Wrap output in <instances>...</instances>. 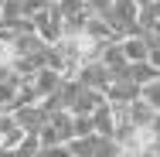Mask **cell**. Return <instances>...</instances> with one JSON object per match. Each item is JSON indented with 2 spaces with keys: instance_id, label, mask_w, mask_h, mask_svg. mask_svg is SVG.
<instances>
[{
  "instance_id": "obj_1",
  "label": "cell",
  "mask_w": 160,
  "mask_h": 157,
  "mask_svg": "<svg viewBox=\"0 0 160 157\" xmlns=\"http://www.w3.org/2000/svg\"><path fill=\"white\" fill-rule=\"evenodd\" d=\"M102 17L119 31V38H123V34L143 31V28H140V3H136V0H112L109 14H102Z\"/></svg>"
},
{
  "instance_id": "obj_2",
  "label": "cell",
  "mask_w": 160,
  "mask_h": 157,
  "mask_svg": "<svg viewBox=\"0 0 160 157\" xmlns=\"http://www.w3.org/2000/svg\"><path fill=\"white\" fill-rule=\"evenodd\" d=\"M31 21H34V31L41 34L44 44H55V41L65 34V14H62V7H58L55 0H51L44 10H38Z\"/></svg>"
},
{
  "instance_id": "obj_3",
  "label": "cell",
  "mask_w": 160,
  "mask_h": 157,
  "mask_svg": "<svg viewBox=\"0 0 160 157\" xmlns=\"http://www.w3.org/2000/svg\"><path fill=\"white\" fill-rule=\"evenodd\" d=\"M24 126L17 123V116H14V109H0V147H3V154H14V147L24 140Z\"/></svg>"
},
{
  "instance_id": "obj_4",
  "label": "cell",
  "mask_w": 160,
  "mask_h": 157,
  "mask_svg": "<svg viewBox=\"0 0 160 157\" xmlns=\"http://www.w3.org/2000/svg\"><path fill=\"white\" fill-rule=\"evenodd\" d=\"M75 75H78V82L92 86V89H99V92H106V89H109V82H112V72L99 62V58H96V62H82Z\"/></svg>"
},
{
  "instance_id": "obj_5",
  "label": "cell",
  "mask_w": 160,
  "mask_h": 157,
  "mask_svg": "<svg viewBox=\"0 0 160 157\" xmlns=\"http://www.w3.org/2000/svg\"><path fill=\"white\" fill-rule=\"evenodd\" d=\"M14 116L17 123L24 126L28 133H41V126L48 123V109L41 102H24V106H14Z\"/></svg>"
},
{
  "instance_id": "obj_6",
  "label": "cell",
  "mask_w": 160,
  "mask_h": 157,
  "mask_svg": "<svg viewBox=\"0 0 160 157\" xmlns=\"http://www.w3.org/2000/svg\"><path fill=\"white\" fill-rule=\"evenodd\" d=\"M136 96H143V86L133 82L129 75H116V79L109 82V89H106V99H109V102H133Z\"/></svg>"
},
{
  "instance_id": "obj_7",
  "label": "cell",
  "mask_w": 160,
  "mask_h": 157,
  "mask_svg": "<svg viewBox=\"0 0 160 157\" xmlns=\"http://www.w3.org/2000/svg\"><path fill=\"white\" fill-rule=\"evenodd\" d=\"M99 62H102L109 72H112V79H116V75H126V72H129V58H126V51H123V44H119V41H106V44H102V55H99Z\"/></svg>"
},
{
  "instance_id": "obj_8",
  "label": "cell",
  "mask_w": 160,
  "mask_h": 157,
  "mask_svg": "<svg viewBox=\"0 0 160 157\" xmlns=\"http://www.w3.org/2000/svg\"><path fill=\"white\" fill-rule=\"evenodd\" d=\"M119 44H123V51H126L129 62H147V58H150V34H147V31L123 34Z\"/></svg>"
},
{
  "instance_id": "obj_9",
  "label": "cell",
  "mask_w": 160,
  "mask_h": 157,
  "mask_svg": "<svg viewBox=\"0 0 160 157\" xmlns=\"http://www.w3.org/2000/svg\"><path fill=\"white\" fill-rule=\"evenodd\" d=\"M92 123H96V133L102 137H116V109L109 99H102L96 109H92Z\"/></svg>"
},
{
  "instance_id": "obj_10",
  "label": "cell",
  "mask_w": 160,
  "mask_h": 157,
  "mask_svg": "<svg viewBox=\"0 0 160 157\" xmlns=\"http://www.w3.org/2000/svg\"><path fill=\"white\" fill-rule=\"evenodd\" d=\"M85 34L96 38V41H102V44H106V41H119V31H116L102 14H89V21H85Z\"/></svg>"
},
{
  "instance_id": "obj_11",
  "label": "cell",
  "mask_w": 160,
  "mask_h": 157,
  "mask_svg": "<svg viewBox=\"0 0 160 157\" xmlns=\"http://www.w3.org/2000/svg\"><path fill=\"white\" fill-rule=\"evenodd\" d=\"M21 82H24V75L0 79V106H3V109H14V102H17V92H21Z\"/></svg>"
},
{
  "instance_id": "obj_12",
  "label": "cell",
  "mask_w": 160,
  "mask_h": 157,
  "mask_svg": "<svg viewBox=\"0 0 160 157\" xmlns=\"http://www.w3.org/2000/svg\"><path fill=\"white\" fill-rule=\"evenodd\" d=\"M126 75L133 79V82L147 86V82H153V79L160 75V68H157L153 62H150V58H147V62H129V72H126Z\"/></svg>"
},
{
  "instance_id": "obj_13",
  "label": "cell",
  "mask_w": 160,
  "mask_h": 157,
  "mask_svg": "<svg viewBox=\"0 0 160 157\" xmlns=\"http://www.w3.org/2000/svg\"><path fill=\"white\" fill-rule=\"evenodd\" d=\"M17 157H31V154H41V133H24V140L14 147Z\"/></svg>"
},
{
  "instance_id": "obj_14",
  "label": "cell",
  "mask_w": 160,
  "mask_h": 157,
  "mask_svg": "<svg viewBox=\"0 0 160 157\" xmlns=\"http://www.w3.org/2000/svg\"><path fill=\"white\" fill-rule=\"evenodd\" d=\"M58 7H62V14L65 17H72V14H82V10H89L85 7V0H55Z\"/></svg>"
},
{
  "instance_id": "obj_15",
  "label": "cell",
  "mask_w": 160,
  "mask_h": 157,
  "mask_svg": "<svg viewBox=\"0 0 160 157\" xmlns=\"http://www.w3.org/2000/svg\"><path fill=\"white\" fill-rule=\"evenodd\" d=\"M85 7H89L92 14H109V7H112V0H85Z\"/></svg>"
},
{
  "instance_id": "obj_16",
  "label": "cell",
  "mask_w": 160,
  "mask_h": 157,
  "mask_svg": "<svg viewBox=\"0 0 160 157\" xmlns=\"http://www.w3.org/2000/svg\"><path fill=\"white\" fill-rule=\"evenodd\" d=\"M150 62L160 68V44H150Z\"/></svg>"
},
{
  "instance_id": "obj_17",
  "label": "cell",
  "mask_w": 160,
  "mask_h": 157,
  "mask_svg": "<svg viewBox=\"0 0 160 157\" xmlns=\"http://www.w3.org/2000/svg\"><path fill=\"white\" fill-rule=\"evenodd\" d=\"M136 3H140V7H147V3H157V0H136Z\"/></svg>"
},
{
  "instance_id": "obj_18",
  "label": "cell",
  "mask_w": 160,
  "mask_h": 157,
  "mask_svg": "<svg viewBox=\"0 0 160 157\" xmlns=\"http://www.w3.org/2000/svg\"><path fill=\"white\" fill-rule=\"evenodd\" d=\"M0 10H3V0H0Z\"/></svg>"
},
{
  "instance_id": "obj_19",
  "label": "cell",
  "mask_w": 160,
  "mask_h": 157,
  "mask_svg": "<svg viewBox=\"0 0 160 157\" xmlns=\"http://www.w3.org/2000/svg\"><path fill=\"white\" fill-rule=\"evenodd\" d=\"M0 109H3V106H0Z\"/></svg>"
}]
</instances>
